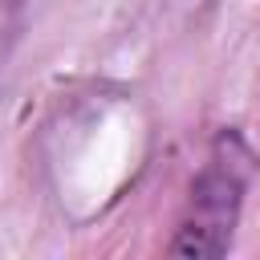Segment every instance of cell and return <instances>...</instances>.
Instances as JSON below:
<instances>
[{
    "mask_svg": "<svg viewBox=\"0 0 260 260\" xmlns=\"http://www.w3.org/2000/svg\"><path fill=\"white\" fill-rule=\"evenodd\" d=\"M154 118L126 85L93 81L57 98L37 126V179L61 219L85 228L110 215L146 175Z\"/></svg>",
    "mask_w": 260,
    "mask_h": 260,
    "instance_id": "1",
    "label": "cell"
},
{
    "mask_svg": "<svg viewBox=\"0 0 260 260\" xmlns=\"http://www.w3.org/2000/svg\"><path fill=\"white\" fill-rule=\"evenodd\" d=\"M256 167H260V158H256L252 142L236 126H223L211 138L199 171L187 183L167 252L187 256V260L223 256L236 244V232H240V219L248 207V191L256 183Z\"/></svg>",
    "mask_w": 260,
    "mask_h": 260,
    "instance_id": "2",
    "label": "cell"
},
{
    "mask_svg": "<svg viewBox=\"0 0 260 260\" xmlns=\"http://www.w3.org/2000/svg\"><path fill=\"white\" fill-rule=\"evenodd\" d=\"M20 37H24V0H0V73L8 69Z\"/></svg>",
    "mask_w": 260,
    "mask_h": 260,
    "instance_id": "3",
    "label": "cell"
},
{
    "mask_svg": "<svg viewBox=\"0 0 260 260\" xmlns=\"http://www.w3.org/2000/svg\"><path fill=\"white\" fill-rule=\"evenodd\" d=\"M219 0H167V12L179 28H199L211 12H215Z\"/></svg>",
    "mask_w": 260,
    "mask_h": 260,
    "instance_id": "4",
    "label": "cell"
}]
</instances>
